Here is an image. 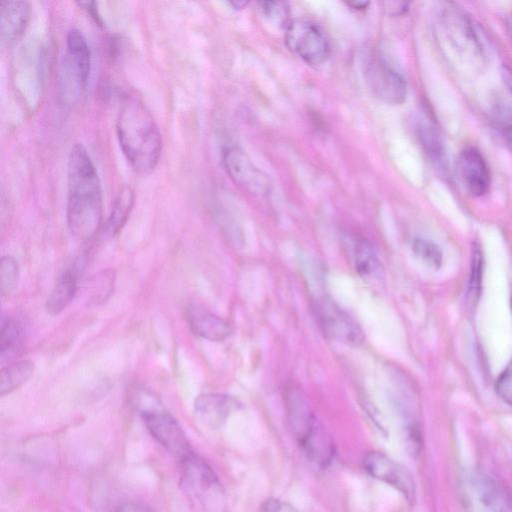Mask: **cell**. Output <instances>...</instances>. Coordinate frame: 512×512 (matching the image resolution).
I'll return each instance as SVG.
<instances>
[{
    "instance_id": "1",
    "label": "cell",
    "mask_w": 512,
    "mask_h": 512,
    "mask_svg": "<svg viewBox=\"0 0 512 512\" xmlns=\"http://www.w3.org/2000/svg\"><path fill=\"white\" fill-rule=\"evenodd\" d=\"M66 218L70 232L89 240L102 226V189L96 167L83 144L75 143L67 161Z\"/></svg>"
},
{
    "instance_id": "2",
    "label": "cell",
    "mask_w": 512,
    "mask_h": 512,
    "mask_svg": "<svg viewBox=\"0 0 512 512\" xmlns=\"http://www.w3.org/2000/svg\"><path fill=\"white\" fill-rule=\"evenodd\" d=\"M116 131L131 168L140 175L150 174L158 164L162 138L156 121L141 100L125 98L118 112Z\"/></svg>"
},
{
    "instance_id": "3",
    "label": "cell",
    "mask_w": 512,
    "mask_h": 512,
    "mask_svg": "<svg viewBox=\"0 0 512 512\" xmlns=\"http://www.w3.org/2000/svg\"><path fill=\"white\" fill-rule=\"evenodd\" d=\"M436 27L439 47L455 71L473 75L482 70L487 58L484 37L463 9L448 4L441 10Z\"/></svg>"
},
{
    "instance_id": "4",
    "label": "cell",
    "mask_w": 512,
    "mask_h": 512,
    "mask_svg": "<svg viewBox=\"0 0 512 512\" xmlns=\"http://www.w3.org/2000/svg\"><path fill=\"white\" fill-rule=\"evenodd\" d=\"M284 397L289 425L299 447L314 465L327 467L335 456V446L306 394L297 387H290Z\"/></svg>"
},
{
    "instance_id": "5",
    "label": "cell",
    "mask_w": 512,
    "mask_h": 512,
    "mask_svg": "<svg viewBox=\"0 0 512 512\" xmlns=\"http://www.w3.org/2000/svg\"><path fill=\"white\" fill-rule=\"evenodd\" d=\"M180 486L196 512H226L224 487L211 466L194 451L178 461Z\"/></svg>"
},
{
    "instance_id": "6",
    "label": "cell",
    "mask_w": 512,
    "mask_h": 512,
    "mask_svg": "<svg viewBox=\"0 0 512 512\" xmlns=\"http://www.w3.org/2000/svg\"><path fill=\"white\" fill-rule=\"evenodd\" d=\"M287 47L310 65L327 61L331 53L329 39L322 28L308 19H296L286 27Z\"/></svg>"
},
{
    "instance_id": "7",
    "label": "cell",
    "mask_w": 512,
    "mask_h": 512,
    "mask_svg": "<svg viewBox=\"0 0 512 512\" xmlns=\"http://www.w3.org/2000/svg\"><path fill=\"white\" fill-rule=\"evenodd\" d=\"M313 309L324 334L351 347L363 344L364 331L357 320L327 297L314 300Z\"/></svg>"
},
{
    "instance_id": "8",
    "label": "cell",
    "mask_w": 512,
    "mask_h": 512,
    "mask_svg": "<svg viewBox=\"0 0 512 512\" xmlns=\"http://www.w3.org/2000/svg\"><path fill=\"white\" fill-rule=\"evenodd\" d=\"M364 79L371 94L392 105L406 100L407 85L403 77L378 55H369L364 62Z\"/></svg>"
},
{
    "instance_id": "9",
    "label": "cell",
    "mask_w": 512,
    "mask_h": 512,
    "mask_svg": "<svg viewBox=\"0 0 512 512\" xmlns=\"http://www.w3.org/2000/svg\"><path fill=\"white\" fill-rule=\"evenodd\" d=\"M142 418L152 437L177 461L193 452L182 427L167 411L144 409Z\"/></svg>"
},
{
    "instance_id": "10",
    "label": "cell",
    "mask_w": 512,
    "mask_h": 512,
    "mask_svg": "<svg viewBox=\"0 0 512 512\" xmlns=\"http://www.w3.org/2000/svg\"><path fill=\"white\" fill-rule=\"evenodd\" d=\"M223 164L231 180L246 192L264 197L271 192L269 177L258 169L248 155L238 147H228L223 152Z\"/></svg>"
},
{
    "instance_id": "11",
    "label": "cell",
    "mask_w": 512,
    "mask_h": 512,
    "mask_svg": "<svg viewBox=\"0 0 512 512\" xmlns=\"http://www.w3.org/2000/svg\"><path fill=\"white\" fill-rule=\"evenodd\" d=\"M366 472L373 478L397 489L408 501H413L415 486L409 472L382 452L369 451L362 460Z\"/></svg>"
},
{
    "instance_id": "12",
    "label": "cell",
    "mask_w": 512,
    "mask_h": 512,
    "mask_svg": "<svg viewBox=\"0 0 512 512\" xmlns=\"http://www.w3.org/2000/svg\"><path fill=\"white\" fill-rule=\"evenodd\" d=\"M456 171L464 190L471 196L486 194L491 184V174L482 153L475 147L463 149L457 159Z\"/></svg>"
},
{
    "instance_id": "13",
    "label": "cell",
    "mask_w": 512,
    "mask_h": 512,
    "mask_svg": "<svg viewBox=\"0 0 512 512\" xmlns=\"http://www.w3.org/2000/svg\"><path fill=\"white\" fill-rule=\"evenodd\" d=\"M240 407L241 403L236 398L222 393L200 394L194 401L197 416L212 428L221 427Z\"/></svg>"
},
{
    "instance_id": "14",
    "label": "cell",
    "mask_w": 512,
    "mask_h": 512,
    "mask_svg": "<svg viewBox=\"0 0 512 512\" xmlns=\"http://www.w3.org/2000/svg\"><path fill=\"white\" fill-rule=\"evenodd\" d=\"M186 318L191 330L203 339L220 342L231 333L226 321L199 305H190L186 310Z\"/></svg>"
},
{
    "instance_id": "15",
    "label": "cell",
    "mask_w": 512,
    "mask_h": 512,
    "mask_svg": "<svg viewBox=\"0 0 512 512\" xmlns=\"http://www.w3.org/2000/svg\"><path fill=\"white\" fill-rule=\"evenodd\" d=\"M30 19V5L26 1L0 2V35L4 41H14L25 31Z\"/></svg>"
},
{
    "instance_id": "16",
    "label": "cell",
    "mask_w": 512,
    "mask_h": 512,
    "mask_svg": "<svg viewBox=\"0 0 512 512\" xmlns=\"http://www.w3.org/2000/svg\"><path fill=\"white\" fill-rule=\"evenodd\" d=\"M80 266L76 263L63 271L57 278L46 300V310L51 315H58L74 298L77 290Z\"/></svg>"
},
{
    "instance_id": "17",
    "label": "cell",
    "mask_w": 512,
    "mask_h": 512,
    "mask_svg": "<svg viewBox=\"0 0 512 512\" xmlns=\"http://www.w3.org/2000/svg\"><path fill=\"white\" fill-rule=\"evenodd\" d=\"M69 61L72 64L80 85L85 86L91 70V52L88 43L77 28H72L66 36Z\"/></svg>"
},
{
    "instance_id": "18",
    "label": "cell",
    "mask_w": 512,
    "mask_h": 512,
    "mask_svg": "<svg viewBox=\"0 0 512 512\" xmlns=\"http://www.w3.org/2000/svg\"><path fill=\"white\" fill-rule=\"evenodd\" d=\"M417 134L420 144L434 168L444 174L447 171V155L445 143L438 127L431 122H424L419 124Z\"/></svg>"
},
{
    "instance_id": "19",
    "label": "cell",
    "mask_w": 512,
    "mask_h": 512,
    "mask_svg": "<svg viewBox=\"0 0 512 512\" xmlns=\"http://www.w3.org/2000/svg\"><path fill=\"white\" fill-rule=\"evenodd\" d=\"M134 203V192L130 186H124L119 191L112 211L102 227L105 237H113L125 225Z\"/></svg>"
},
{
    "instance_id": "20",
    "label": "cell",
    "mask_w": 512,
    "mask_h": 512,
    "mask_svg": "<svg viewBox=\"0 0 512 512\" xmlns=\"http://www.w3.org/2000/svg\"><path fill=\"white\" fill-rule=\"evenodd\" d=\"M354 263L360 276L375 279L382 276L383 267L373 244L365 238L354 241Z\"/></svg>"
},
{
    "instance_id": "21",
    "label": "cell",
    "mask_w": 512,
    "mask_h": 512,
    "mask_svg": "<svg viewBox=\"0 0 512 512\" xmlns=\"http://www.w3.org/2000/svg\"><path fill=\"white\" fill-rule=\"evenodd\" d=\"M34 369V362L27 359L3 367L0 371V395L10 394L25 384L32 377Z\"/></svg>"
},
{
    "instance_id": "22",
    "label": "cell",
    "mask_w": 512,
    "mask_h": 512,
    "mask_svg": "<svg viewBox=\"0 0 512 512\" xmlns=\"http://www.w3.org/2000/svg\"><path fill=\"white\" fill-rule=\"evenodd\" d=\"M24 344V331L22 325L15 319L6 318L1 321L0 353L14 355L20 353Z\"/></svg>"
},
{
    "instance_id": "23",
    "label": "cell",
    "mask_w": 512,
    "mask_h": 512,
    "mask_svg": "<svg viewBox=\"0 0 512 512\" xmlns=\"http://www.w3.org/2000/svg\"><path fill=\"white\" fill-rule=\"evenodd\" d=\"M19 279V265L17 261L10 257H2L0 262V290L1 294H11L18 283Z\"/></svg>"
},
{
    "instance_id": "24",
    "label": "cell",
    "mask_w": 512,
    "mask_h": 512,
    "mask_svg": "<svg viewBox=\"0 0 512 512\" xmlns=\"http://www.w3.org/2000/svg\"><path fill=\"white\" fill-rule=\"evenodd\" d=\"M493 126L503 144L512 152V110L501 106L496 108Z\"/></svg>"
},
{
    "instance_id": "25",
    "label": "cell",
    "mask_w": 512,
    "mask_h": 512,
    "mask_svg": "<svg viewBox=\"0 0 512 512\" xmlns=\"http://www.w3.org/2000/svg\"><path fill=\"white\" fill-rule=\"evenodd\" d=\"M412 249L414 253L429 266L434 268L441 266L442 253L435 243L426 239L417 238L413 242Z\"/></svg>"
},
{
    "instance_id": "26",
    "label": "cell",
    "mask_w": 512,
    "mask_h": 512,
    "mask_svg": "<svg viewBox=\"0 0 512 512\" xmlns=\"http://www.w3.org/2000/svg\"><path fill=\"white\" fill-rule=\"evenodd\" d=\"M495 388L498 396L512 406V360L499 376Z\"/></svg>"
},
{
    "instance_id": "27",
    "label": "cell",
    "mask_w": 512,
    "mask_h": 512,
    "mask_svg": "<svg viewBox=\"0 0 512 512\" xmlns=\"http://www.w3.org/2000/svg\"><path fill=\"white\" fill-rule=\"evenodd\" d=\"M471 275H470V293L474 296H478L480 286H481V278H482V254L478 247L473 249L472 259H471Z\"/></svg>"
},
{
    "instance_id": "28",
    "label": "cell",
    "mask_w": 512,
    "mask_h": 512,
    "mask_svg": "<svg viewBox=\"0 0 512 512\" xmlns=\"http://www.w3.org/2000/svg\"><path fill=\"white\" fill-rule=\"evenodd\" d=\"M260 5L262 6L265 15L270 19H273L276 22L285 21V15L287 14L285 3L266 1L261 2Z\"/></svg>"
},
{
    "instance_id": "29",
    "label": "cell",
    "mask_w": 512,
    "mask_h": 512,
    "mask_svg": "<svg viewBox=\"0 0 512 512\" xmlns=\"http://www.w3.org/2000/svg\"><path fill=\"white\" fill-rule=\"evenodd\" d=\"M260 512H299L287 502L276 498L267 499L261 506Z\"/></svg>"
},
{
    "instance_id": "30",
    "label": "cell",
    "mask_w": 512,
    "mask_h": 512,
    "mask_svg": "<svg viewBox=\"0 0 512 512\" xmlns=\"http://www.w3.org/2000/svg\"><path fill=\"white\" fill-rule=\"evenodd\" d=\"M76 4L79 7H82L98 25H102L103 22H102V18L98 11L97 2H95V1H78V2H76Z\"/></svg>"
},
{
    "instance_id": "31",
    "label": "cell",
    "mask_w": 512,
    "mask_h": 512,
    "mask_svg": "<svg viewBox=\"0 0 512 512\" xmlns=\"http://www.w3.org/2000/svg\"><path fill=\"white\" fill-rule=\"evenodd\" d=\"M116 512H154L150 508L135 502L121 504Z\"/></svg>"
},
{
    "instance_id": "32",
    "label": "cell",
    "mask_w": 512,
    "mask_h": 512,
    "mask_svg": "<svg viewBox=\"0 0 512 512\" xmlns=\"http://www.w3.org/2000/svg\"><path fill=\"white\" fill-rule=\"evenodd\" d=\"M505 26H506L507 33H508L509 38L512 43V13L507 15V17L505 19Z\"/></svg>"
},
{
    "instance_id": "33",
    "label": "cell",
    "mask_w": 512,
    "mask_h": 512,
    "mask_svg": "<svg viewBox=\"0 0 512 512\" xmlns=\"http://www.w3.org/2000/svg\"><path fill=\"white\" fill-rule=\"evenodd\" d=\"M349 6H351L354 9H364L369 4L368 2L364 1H352L347 3Z\"/></svg>"
},
{
    "instance_id": "34",
    "label": "cell",
    "mask_w": 512,
    "mask_h": 512,
    "mask_svg": "<svg viewBox=\"0 0 512 512\" xmlns=\"http://www.w3.org/2000/svg\"><path fill=\"white\" fill-rule=\"evenodd\" d=\"M232 5L235 9H241L244 8L247 5V2L245 1H233L229 3Z\"/></svg>"
},
{
    "instance_id": "35",
    "label": "cell",
    "mask_w": 512,
    "mask_h": 512,
    "mask_svg": "<svg viewBox=\"0 0 512 512\" xmlns=\"http://www.w3.org/2000/svg\"><path fill=\"white\" fill-rule=\"evenodd\" d=\"M511 306H512V301H511Z\"/></svg>"
}]
</instances>
